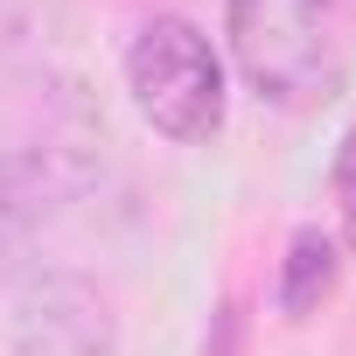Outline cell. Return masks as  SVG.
I'll list each match as a JSON object with an SVG mask.
<instances>
[{
	"mask_svg": "<svg viewBox=\"0 0 356 356\" xmlns=\"http://www.w3.org/2000/svg\"><path fill=\"white\" fill-rule=\"evenodd\" d=\"M224 22H231V56L266 105L307 112L335 98L342 42L328 0H224Z\"/></svg>",
	"mask_w": 356,
	"mask_h": 356,
	"instance_id": "obj_1",
	"label": "cell"
},
{
	"mask_svg": "<svg viewBox=\"0 0 356 356\" xmlns=\"http://www.w3.org/2000/svg\"><path fill=\"white\" fill-rule=\"evenodd\" d=\"M126 91L140 105V119L168 140H210L224 126V63L210 49V35L182 15H154L133 49H126Z\"/></svg>",
	"mask_w": 356,
	"mask_h": 356,
	"instance_id": "obj_2",
	"label": "cell"
},
{
	"mask_svg": "<svg viewBox=\"0 0 356 356\" xmlns=\"http://www.w3.org/2000/svg\"><path fill=\"white\" fill-rule=\"evenodd\" d=\"M22 356H112V314L84 280H35L15 314Z\"/></svg>",
	"mask_w": 356,
	"mask_h": 356,
	"instance_id": "obj_3",
	"label": "cell"
},
{
	"mask_svg": "<svg viewBox=\"0 0 356 356\" xmlns=\"http://www.w3.org/2000/svg\"><path fill=\"white\" fill-rule=\"evenodd\" d=\"M335 280H342L335 238L314 231V224H300V231L286 238V259H280V286H273V300H280L286 321H307V314H321V300L335 293Z\"/></svg>",
	"mask_w": 356,
	"mask_h": 356,
	"instance_id": "obj_4",
	"label": "cell"
},
{
	"mask_svg": "<svg viewBox=\"0 0 356 356\" xmlns=\"http://www.w3.org/2000/svg\"><path fill=\"white\" fill-rule=\"evenodd\" d=\"M328 196H335L342 252H356V126H349V133H342V147H335V168H328Z\"/></svg>",
	"mask_w": 356,
	"mask_h": 356,
	"instance_id": "obj_5",
	"label": "cell"
},
{
	"mask_svg": "<svg viewBox=\"0 0 356 356\" xmlns=\"http://www.w3.org/2000/svg\"><path fill=\"white\" fill-rule=\"evenodd\" d=\"M328 8H342V0H328Z\"/></svg>",
	"mask_w": 356,
	"mask_h": 356,
	"instance_id": "obj_6",
	"label": "cell"
}]
</instances>
